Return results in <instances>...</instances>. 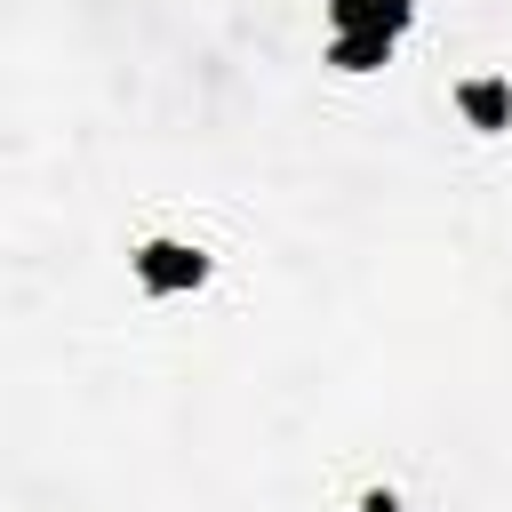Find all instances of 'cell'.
Here are the masks:
<instances>
[{
  "instance_id": "obj_2",
  "label": "cell",
  "mask_w": 512,
  "mask_h": 512,
  "mask_svg": "<svg viewBox=\"0 0 512 512\" xmlns=\"http://www.w3.org/2000/svg\"><path fill=\"white\" fill-rule=\"evenodd\" d=\"M136 280H144V296H184V288L208 280V256L192 240H144L136 248Z\"/></svg>"
},
{
  "instance_id": "obj_1",
  "label": "cell",
  "mask_w": 512,
  "mask_h": 512,
  "mask_svg": "<svg viewBox=\"0 0 512 512\" xmlns=\"http://www.w3.org/2000/svg\"><path fill=\"white\" fill-rule=\"evenodd\" d=\"M416 0H328V64L336 72H376L400 32H408Z\"/></svg>"
},
{
  "instance_id": "obj_4",
  "label": "cell",
  "mask_w": 512,
  "mask_h": 512,
  "mask_svg": "<svg viewBox=\"0 0 512 512\" xmlns=\"http://www.w3.org/2000/svg\"><path fill=\"white\" fill-rule=\"evenodd\" d=\"M360 512H400V496H392V488H368V496H360Z\"/></svg>"
},
{
  "instance_id": "obj_3",
  "label": "cell",
  "mask_w": 512,
  "mask_h": 512,
  "mask_svg": "<svg viewBox=\"0 0 512 512\" xmlns=\"http://www.w3.org/2000/svg\"><path fill=\"white\" fill-rule=\"evenodd\" d=\"M456 112H464L480 136L512 128V80H496V72H480V80H456Z\"/></svg>"
}]
</instances>
